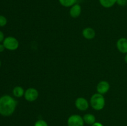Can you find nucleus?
<instances>
[{
    "instance_id": "1",
    "label": "nucleus",
    "mask_w": 127,
    "mask_h": 126,
    "mask_svg": "<svg viewBox=\"0 0 127 126\" xmlns=\"http://www.w3.org/2000/svg\"><path fill=\"white\" fill-rule=\"evenodd\" d=\"M17 102L10 95H5L0 97V114L10 116L14 112Z\"/></svg>"
},
{
    "instance_id": "2",
    "label": "nucleus",
    "mask_w": 127,
    "mask_h": 126,
    "mask_svg": "<svg viewBox=\"0 0 127 126\" xmlns=\"http://www.w3.org/2000/svg\"><path fill=\"white\" fill-rule=\"evenodd\" d=\"M90 105L92 108L95 111L103 109L105 105V100L103 95L97 93L92 95L90 99Z\"/></svg>"
},
{
    "instance_id": "3",
    "label": "nucleus",
    "mask_w": 127,
    "mask_h": 126,
    "mask_svg": "<svg viewBox=\"0 0 127 126\" xmlns=\"http://www.w3.org/2000/svg\"><path fill=\"white\" fill-rule=\"evenodd\" d=\"M2 43L5 48L9 51L16 50L19 46V43L17 38L11 36L5 38Z\"/></svg>"
},
{
    "instance_id": "4",
    "label": "nucleus",
    "mask_w": 127,
    "mask_h": 126,
    "mask_svg": "<svg viewBox=\"0 0 127 126\" xmlns=\"http://www.w3.org/2000/svg\"><path fill=\"white\" fill-rule=\"evenodd\" d=\"M39 96V93L34 88H29L25 91L24 98L29 102H33L37 100Z\"/></svg>"
},
{
    "instance_id": "5",
    "label": "nucleus",
    "mask_w": 127,
    "mask_h": 126,
    "mask_svg": "<svg viewBox=\"0 0 127 126\" xmlns=\"http://www.w3.org/2000/svg\"><path fill=\"white\" fill-rule=\"evenodd\" d=\"M67 124L68 126H84V122L83 117L78 114H73L68 117Z\"/></svg>"
},
{
    "instance_id": "6",
    "label": "nucleus",
    "mask_w": 127,
    "mask_h": 126,
    "mask_svg": "<svg viewBox=\"0 0 127 126\" xmlns=\"http://www.w3.org/2000/svg\"><path fill=\"white\" fill-rule=\"evenodd\" d=\"M89 102L83 97H79L76 100L75 106L78 110L81 111H86L89 108Z\"/></svg>"
},
{
    "instance_id": "7",
    "label": "nucleus",
    "mask_w": 127,
    "mask_h": 126,
    "mask_svg": "<svg viewBox=\"0 0 127 126\" xmlns=\"http://www.w3.org/2000/svg\"><path fill=\"white\" fill-rule=\"evenodd\" d=\"M96 90L98 93L104 95L110 90V84L106 80H102L98 83Z\"/></svg>"
},
{
    "instance_id": "8",
    "label": "nucleus",
    "mask_w": 127,
    "mask_h": 126,
    "mask_svg": "<svg viewBox=\"0 0 127 126\" xmlns=\"http://www.w3.org/2000/svg\"><path fill=\"white\" fill-rule=\"evenodd\" d=\"M116 46L119 51L123 54L127 53V38H120L117 40Z\"/></svg>"
},
{
    "instance_id": "9",
    "label": "nucleus",
    "mask_w": 127,
    "mask_h": 126,
    "mask_svg": "<svg viewBox=\"0 0 127 126\" xmlns=\"http://www.w3.org/2000/svg\"><path fill=\"white\" fill-rule=\"evenodd\" d=\"M81 6L79 4L76 3L71 7L69 9V15L73 18H77L81 15Z\"/></svg>"
},
{
    "instance_id": "10",
    "label": "nucleus",
    "mask_w": 127,
    "mask_h": 126,
    "mask_svg": "<svg viewBox=\"0 0 127 126\" xmlns=\"http://www.w3.org/2000/svg\"><path fill=\"white\" fill-rule=\"evenodd\" d=\"M82 35L86 39L93 40L95 36V32L93 28L91 27H86L83 30Z\"/></svg>"
},
{
    "instance_id": "11",
    "label": "nucleus",
    "mask_w": 127,
    "mask_h": 126,
    "mask_svg": "<svg viewBox=\"0 0 127 126\" xmlns=\"http://www.w3.org/2000/svg\"><path fill=\"white\" fill-rule=\"evenodd\" d=\"M84 123L88 125H93L94 122H95V117L92 114H86L83 117Z\"/></svg>"
},
{
    "instance_id": "12",
    "label": "nucleus",
    "mask_w": 127,
    "mask_h": 126,
    "mask_svg": "<svg viewBox=\"0 0 127 126\" xmlns=\"http://www.w3.org/2000/svg\"><path fill=\"white\" fill-rule=\"evenodd\" d=\"M25 91L22 86H17L14 88L12 90V93L13 95L16 98H21L24 95Z\"/></svg>"
},
{
    "instance_id": "13",
    "label": "nucleus",
    "mask_w": 127,
    "mask_h": 126,
    "mask_svg": "<svg viewBox=\"0 0 127 126\" xmlns=\"http://www.w3.org/2000/svg\"><path fill=\"white\" fill-rule=\"evenodd\" d=\"M100 5L105 8H110L117 3V0H99Z\"/></svg>"
},
{
    "instance_id": "14",
    "label": "nucleus",
    "mask_w": 127,
    "mask_h": 126,
    "mask_svg": "<svg viewBox=\"0 0 127 126\" xmlns=\"http://www.w3.org/2000/svg\"><path fill=\"white\" fill-rule=\"evenodd\" d=\"M58 1L62 6L66 7H71L77 2V0H58Z\"/></svg>"
},
{
    "instance_id": "15",
    "label": "nucleus",
    "mask_w": 127,
    "mask_h": 126,
    "mask_svg": "<svg viewBox=\"0 0 127 126\" xmlns=\"http://www.w3.org/2000/svg\"><path fill=\"white\" fill-rule=\"evenodd\" d=\"M34 126H48V124L43 119H39L35 123Z\"/></svg>"
},
{
    "instance_id": "16",
    "label": "nucleus",
    "mask_w": 127,
    "mask_h": 126,
    "mask_svg": "<svg viewBox=\"0 0 127 126\" xmlns=\"http://www.w3.org/2000/svg\"><path fill=\"white\" fill-rule=\"evenodd\" d=\"M7 20L5 16L0 15V27H4L7 24Z\"/></svg>"
},
{
    "instance_id": "17",
    "label": "nucleus",
    "mask_w": 127,
    "mask_h": 126,
    "mask_svg": "<svg viewBox=\"0 0 127 126\" xmlns=\"http://www.w3.org/2000/svg\"><path fill=\"white\" fill-rule=\"evenodd\" d=\"M117 4L120 6H125L127 4V0H117Z\"/></svg>"
},
{
    "instance_id": "18",
    "label": "nucleus",
    "mask_w": 127,
    "mask_h": 126,
    "mask_svg": "<svg viewBox=\"0 0 127 126\" xmlns=\"http://www.w3.org/2000/svg\"><path fill=\"white\" fill-rule=\"evenodd\" d=\"M4 38V35L3 32H2V31L0 30V43L3 42Z\"/></svg>"
},
{
    "instance_id": "19",
    "label": "nucleus",
    "mask_w": 127,
    "mask_h": 126,
    "mask_svg": "<svg viewBox=\"0 0 127 126\" xmlns=\"http://www.w3.org/2000/svg\"><path fill=\"white\" fill-rule=\"evenodd\" d=\"M91 126H104L102 124L100 123V122H94L93 125H91Z\"/></svg>"
},
{
    "instance_id": "20",
    "label": "nucleus",
    "mask_w": 127,
    "mask_h": 126,
    "mask_svg": "<svg viewBox=\"0 0 127 126\" xmlns=\"http://www.w3.org/2000/svg\"><path fill=\"white\" fill-rule=\"evenodd\" d=\"M6 49L3 44H0V53H2Z\"/></svg>"
},
{
    "instance_id": "21",
    "label": "nucleus",
    "mask_w": 127,
    "mask_h": 126,
    "mask_svg": "<svg viewBox=\"0 0 127 126\" xmlns=\"http://www.w3.org/2000/svg\"><path fill=\"white\" fill-rule=\"evenodd\" d=\"M124 61H125V63H126L127 64V54H125V57H124Z\"/></svg>"
},
{
    "instance_id": "22",
    "label": "nucleus",
    "mask_w": 127,
    "mask_h": 126,
    "mask_svg": "<svg viewBox=\"0 0 127 126\" xmlns=\"http://www.w3.org/2000/svg\"><path fill=\"white\" fill-rule=\"evenodd\" d=\"M1 60H0V67H1Z\"/></svg>"
},
{
    "instance_id": "23",
    "label": "nucleus",
    "mask_w": 127,
    "mask_h": 126,
    "mask_svg": "<svg viewBox=\"0 0 127 126\" xmlns=\"http://www.w3.org/2000/svg\"></svg>"
}]
</instances>
